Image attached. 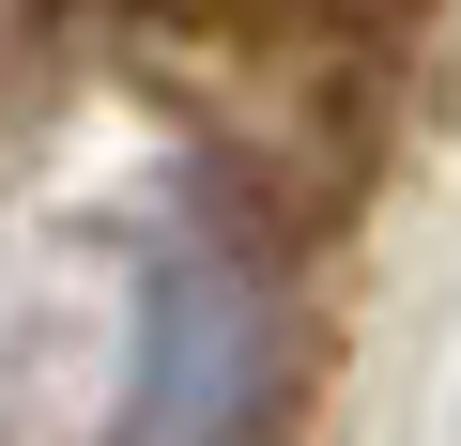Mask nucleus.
Listing matches in <instances>:
<instances>
[{
  "instance_id": "f257e3e1",
  "label": "nucleus",
  "mask_w": 461,
  "mask_h": 446,
  "mask_svg": "<svg viewBox=\"0 0 461 446\" xmlns=\"http://www.w3.org/2000/svg\"><path fill=\"white\" fill-rule=\"evenodd\" d=\"M277 415H293V293H277V262L247 232H169L139 262L108 446H277Z\"/></svg>"
}]
</instances>
